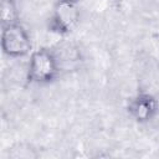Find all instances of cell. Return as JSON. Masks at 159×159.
<instances>
[{
    "mask_svg": "<svg viewBox=\"0 0 159 159\" xmlns=\"http://www.w3.org/2000/svg\"><path fill=\"white\" fill-rule=\"evenodd\" d=\"M60 75V62L53 51L40 47L30 53L26 80L29 83L48 84L57 80Z\"/></svg>",
    "mask_w": 159,
    "mask_h": 159,
    "instance_id": "1",
    "label": "cell"
},
{
    "mask_svg": "<svg viewBox=\"0 0 159 159\" xmlns=\"http://www.w3.org/2000/svg\"><path fill=\"white\" fill-rule=\"evenodd\" d=\"M1 50L11 58L25 57L34 51L31 37L20 21L1 26Z\"/></svg>",
    "mask_w": 159,
    "mask_h": 159,
    "instance_id": "2",
    "label": "cell"
},
{
    "mask_svg": "<svg viewBox=\"0 0 159 159\" xmlns=\"http://www.w3.org/2000/svg\"><path fill=\"white\" fill-rule=\"evenodd\" d=\"M80 7L76 1L56 0L52 14L50 16L48 29L51 32L65 36L71 34L80 22Z\"/></svg>",
    "mask_w": 159,
    "mask_h": 159,
    "instance_id": "3",
    "label": "cell"
},
{
    "mask_svg": "<svg viewBox=\"0 0 159 159\" xmlns=\"http://www.w3.org/2000/svg\"><path fill=\"white\" fill-rule=\"evenodd\" d=\"M127 113L139 124L148 123L159 113V102L152 93L139 92L129 99L127 104Z\"/></svg>",
    "mask_w": 159,
    "mask_h": 159,
    "instance_id": "4",
    "label": "cell"
},
{
    "mask_svg": "<svg viewBox=\"0 0 159 159\" xmlns=\"http://www.w3.org/2000/svg\"><path fill=\"white\" fill-rule=\"evenodd\" d=\"M19 19H20V11L17 7V1L16 0H1V5H0L1 26L19 22L20 21Z\"/></svg>",
    "mask_w": 159,
    "mask_h": 159,
    "instance_id": "5",
    "label": "cell"
},
{
    "mask_svg": "<svg viewBox=\"0 0 159 159\" xmlns=\"http://www.w3.org/2000/svg\"><path fill=\"white\" fill-rule=\"evenodd\" d=\"M67 1H76V2H78L80 0H67Z\"/></svg>",
    "mask_w": 159,
    "mask_h": 159,
    "instance_id": "6",
    "label": "cell"
}]
</instances>
